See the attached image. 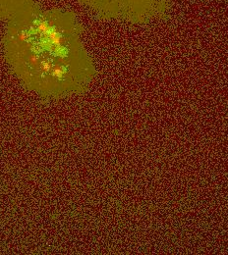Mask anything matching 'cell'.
Returning <instances> with one entry per match:
<instances>
[{"label":"cell","mask_w":228,"mask_h":255,"mask_svg":"<svg viewBox=\"0 0 228 255\" xmlns=\"http://www.w3.org/2000/svg\"><path fill=\"white\" fill-rule=\"evenodd\" d=\"M82 25L68 9L38 4L8 22L7 42L27 81L42 89L86 82L91 64L80 42Z\"/></svg>","instance_id":"cell-1"},{"label":"cell","mask_w":228,"mask_h":255,"mask_svg":"<svg viewBox=\"0 0 228 255\" xmlns=\"http://www.w3.org/2000/svg\"><path fill=\"white\" fill-rule=\"evenodd\" d=\"M102 20L148 24L168 16L171 0H76Z\"/></svg>","instance_id":"cell-2"},{"label":"cell","mask_w":228,"mask_h":255,"mask_svg":"<svg viewBox=\"0 0 228 255\" xmlns=\"http://www.w3.org/2000/svg\"><path fill=\"white\" fill-rule=\"evenodd\" d=\"M36 4V0H0V21L9 22Z\"/></svg>","instance_id":"cell-3"}]
</instances>
